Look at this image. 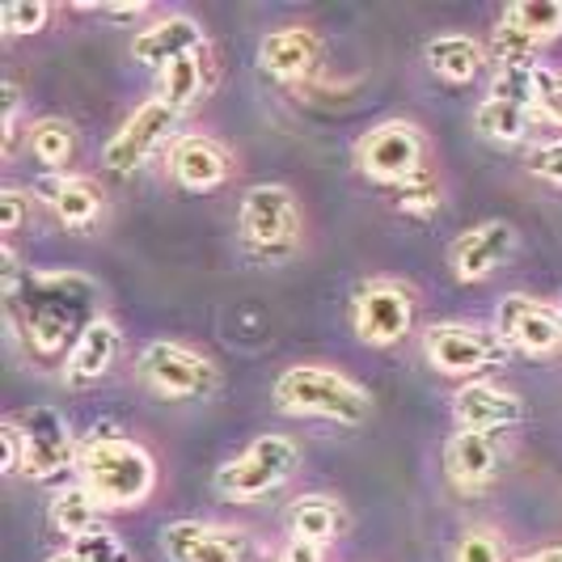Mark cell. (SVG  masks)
<instances>
[{"label": "cell", "mask_w": 562, "mask_h": 562, "mask_svg": "<svg viewBox=\"0 0 562 562\" xmlns=\"http://www.w3.org/2000/svg\"><path fill=\"white\" fill-rule=\"evenodd\" d=\"M119 351H123V330L114 326L111 317L102 313L89 330H85L72 351L64 356V368H59V381L72 385V390H85V385H98L102 376H111V368L119 364Z\"/></svg>", "instance_id": "ffe728a7"}, {"label": "cell", "mask_w": 562, "mask_h": 562, "mask_svg": "<svg viewBox=\"0 0 562 562\" xmlns=\"http://www.w3.org/2000/svg\"><path fill=\"white\" fill-rule=\"evenodd\" d=\"M89 13H102L106 22H140L144 13H148V4L144 0H132V4H81Z\"/></svg>", "instance_id": "d590c367"}, {"label": "cell", "mask_w": 562, "mask_h": 562, "mask_svg": "<svg viewBox=\"0 0 562 562\" xmlns=\"http://www.w3.org/2000/svg\"><path fill=\"white\" fill-rule=\"evenodd\" d=\"M385 195H390V203H394L402 216L427 221V216H436L440 203H445V178H440V169L427 161V166H419L411 178L394 182Z\"/></svg>", "instance_id": "484cf974"}, {"label": "cell", "mask_w": 562, "mask_h": 562, "mask_svg": "<svg viewBox=\"0 0 562 562\" xmlns=\"http://www.w3.org/2000/svg\"><path fill=\"white\" fill-rule=\"evenodd\" d=\"M30 153L52 169V173H64V166L72 161L77 153V127L59 114H43L30 123Z\"/></svg>", "instance_id": "83f0119b"}, {"label": "cell", "mask_w": 562, "mask_h": 562, "mask_svg": "<svg viewBox=\"0 0 562 562\" xmlns=\"http://www.w3.org/2000/svg\"><path fill=\"white\" fill-rule=\"evenodd\" d=\"M512 254H516V228L507 221H482V225L465 228L461 237H452L449 271L457 276V283H482L491 280Z\"/></svg>", "instance_id": "5bb4252c"}, {"label": "cell", "mask_w": 562, "mask_h": 562, "mask_svg": "<svg viewBox=\"0 0 562 562\" xmlns=\"http://www.w3.org/2000/svg\"><path fill=\"white\" fill-rule=\"evenodd\" d=\"M419 166H427V132L415 119H381L356 144V169L385 191Z\"/></svg>", "instance_id": "ba28073f"}, {"label": "cell", "mask_w": 562, "mask_h": 562, "mask_svg": "<svg viewBox=\"0 0 562 562\" xmlns=\"http://www.w3.org/2000/svg\"><path fill=\"white\" fill-rule=\"evenodd\" d=\"M529 169H533V178H541V182L562 187V140L537 144L533 153H529Z\"/></svg>", "instance_id": "836d02e7"}, {"label": "cell", "mask_w": 562, "mask_h": 562, "mask_svg": "<svg viewBox=\"0 0 562 562\" xmlns=\"http://www.w3.org/2000/svg\"><path fill=\"white\" fill-rule=\"evenodd\" d=\"M280 562H326V546L301 541V537H288V546L280 550Z\"/></svg>", "instance_id": "8d00e7d4"}, {"label": "cell", "mask_w": 562, "mask_h": 562, "mask_svg": "<svg viewBox=\"0 0 562 562\" xmlns=\"http://www.w3.org/2000/svg\"><path fill=\"white\" fill-rule=\"evenodd\" d=\"M541 123L533 111H520L512 102H499V98H486L474 111V132L491 144H525L533 136V127Z\"/></svg>", "instance_id": "d4e9b609"}, {"label": "cell", "mask_w": 562, "mask_h": 562, "mask_svg": "<svg viewBox=\"0 0 562 562\" xmlns=\"http://www.w3.org/2000/svg\"><path fill=\"white\" fill-rule=\"evenodd\" d=\"M30 207H34V199L26 191H18V187H4L0 191V228H4V237H18L22 233Z\"/></svg>", "instance_id": "d6a6232c"}, {"label": "cell", "mask_w": 562, "mask_h": 562, "mask_svg": "<svg viewBox=\"0 0 562 562\" xmlns=\"http://www.w3.org/2000/svg\"><path fill=\"white\" fill-rule=\"evenodd\" d=\"M423 59L427 68L449 85H470L474 77H482V68L491 64L486 56V43H479L474 34H461V30H449V34H436L427 47H423Z\"/></svg>", "instance_id": "7402d4cb"}, {"label": "cell", "mask_w": 562, "mask_h": 562, "mask_svg": "<svg viewBox=\"0 0 562 562\" xmlns=\"http://www.w3.org/2000/svg\"><path fill=\"white\" fill-rule=\"evenodd\" d=\"M452 419L465 431H504V427H516L525 419V397L499 381L479 376L452 394Z\"/></svg>", "instance_id": "e0dca14e"}, {"label": "cell", "mask_w": 562, "mask_h": 562, "mask_svg": "<svg viewBox=\"0 0 562 562\" xmlns=\"http://www.w3.org/2000/svg\"><path fill=\"white\" fill-rule=\"evenodd\" d=\"M169 562H241L246 559V537L225 525L207 520H173L161 533Z\"/></svg>", "instance_id": "d6986e66"}, {"label": "cell", "mask_w": 562, "mask_h": 562, "mask_svg": "<svg viewBox=\"0 0 562 562\" xmlns=\"http://www.w3.org/2000/svg\"><path fill=\"white\" fill-rule=\"evenodd\" d=\"M136 376L153 394L169 397V402H195V397L216 394V385H221L216 364L203 351L173 342V338H153L144 347L136 356Z\"/></svg>", "instance_id": "8992f818"}, {"label": "cell", "mask_w": 562, "mask_h": 562, "mask_svg": "<svg viewBox=\"0 0 562 562\" xmlns=\"http://www.w3.org/2000/svg\"><path fill=\"white\" fill-rule=\"evenodd\" d=\"M520 562H562V541H559V546H541V550L525 554Z\"/></svg>", "instance_id": "f35d334b"}, {"label": "cell", "mask_w": 562, "mask_h": 562, "mask_svg": "<svg viewBox=\"0 0 562 562\" xmlns=\"http://www.w3.org/2000/svg\"><path fill=\"white\" fill-rule=\"evenodd\" d=\"M52 525H56V533L68 537V546H72V541H81L85 533L102 529V504L89 495L85 482L59 486L56 495H52Z\"/></svg>", "instance_id": "cb8c5ba5"}, {"label": "cell", "mask_w": 562, "mask_h": 562, "mask_svg": "<svg viewBox=\"0 0 562 562\" xmlns=\"http://www.w3.org/2000/svg\"><path fill=\"white\" fill-rule=\"evenodd\" d=\"M22 457H26V449H22V423L4 419L0 423V470L9 479L22 474Z\"/></svg>", "instance_id": "e575fe53"}, {"label": "cell", "mask_w": 562, "mask_h": 562, "mask_svg": "<svg viewBox=\"0 0 562 562\" xmlns=\"http://www.w3.org/2000/svg\"><path fill=\"white\" fill-rule=\"evenodd\" d=\"M43 199L52 203V212H56V221L64 228H93L102 221V207H106V195H102V187L93 182V178H85V173H47L43 178Z\"/></svg>", "instance_id": "44dd1931"}, {"label": "cell", "mask_w": 562, "mask_h": 562, "mask_svg": "<svg viewBox=\"0 0 562 562\" xmlns=\"http://www.w3.org/2000/svg\"><path fill=\"white\" fill-rule=\"evenodd\" d=\"M237 237L254 262H288L301 250V207L283 182H258L241 195Z\"/></svg>", "instance_id": "277c9868"}, {"label": "cell", "mask_w": 562, "mask_h": 562, "mask_svg": "<svg viewBox=\"0 0 562 562\" xmlns=\"http://www.w3.org/2000/svg\"><path fill=\"white\" fill-rule=\"evenodd\" d=\"M495 335L512 351L525 356H554L562 347V313L559 305H546L529 292H507L495 310Z\"/></svg>", "instance_id": "7c38bea8"}, {"label": "cell", "mask_w": 562, "mask_h": 562, "mask_svg": "<svg viewBox=\"0 0 562 562\" xmlns=\"http://www.w3.org/2000/svg\"><path fill=\"white\" fill-rule=\"evenodd\" d=\"M9 317L22 322V335L34 351L56 356L72 351V342L102 317V288L85 271H43L22 276L13 288H4Z\"/></svg>", "instance_id": "6da1fadb"}, {"label": "cell", "mask_w": 562, "mask_h": 562, "mask_svg": "<svg viewBox=\"0 0 562 562\" xmlns=\"http://www.w3.org/2000/svg\"><path fill=\"white\" fill-rule=\"evenodd\" d=\"M52 18V4L47 0H4L0 4V34L4 38H26L38 34Z\"/></svg>", "instance_id": "f546056e"}, {"label": "cell", "mask_w": 562, "mask_h": 562, "mask_svg": "<svg viewBox=\"0 0 562 562\" xmlns=\"http://www.w3.org/2000/svg\"><path fill=\"white\" fill-rule=\"evenodd\" d=\"M296 465H301V445L283 431H262L216 470V495L228 504L267 499L271 491H280L283 482L296 474Z\"/></svg>", "instance_id": "5b68a950"}, {"label": "cell", "mask_w": 562, "mask_h": 562, "mask_svg": "<svg viewBox=\"0 0 562 562\" xmlns=\"http://www.w3.org/2000/svg\"><path fill=\"white\" fill-rule=\"evenodd\" d=\"M452 562H507L504 537L495 529H486V525H474V529L461 533L457 550H452Z\"/></svg>", "instance_id": "4dcf8cb0"}, {"label": "cell", "mask_w": 562, "mask_h": 562, "mask_svg": "<svg viewBox=\"0 0 562 562\" xmlns=\"http://www.w3.org/2000/svg\"><path fill=\"white\" fill-rule=\"evenodd\" d=\"M423 356L440 376H470L512 360V347L479 322H436L423 330Z\"/></svg>", "instance_id": "52a82bcc"}, {"label": "cell", "mask_w": 562, "mask_h": 562, "mask_svg": "<svg viewBox=\"0 0 562 562\" xmlns=\"http://www.w3.org/2000/svg\"><path fill=\"white\" fill-rule=\"evenodd\" d=\"M271 397L283 415H296V419H326L342 427H360L372 419V394L342 368L330 364L283 368L271 385Z\"/></svg>", "instance_id": "3957f363"}, {"label": "cell", "mask_w": 562, "mask_h": 562, "mask_svg": "<svg viewBox=\"0 0 562 562\" xmlns=\"http://www.w3.org/2000/svg\"><path fill=\"white\" fill-rule=\"evenodd\" d=\"M415 292L397 280H368L351 301V326L368 347H397L415 330Z\"/></svg>", "instance_id": "9c48e42d"}, {"label": "cell", "mask_w": 562, "mask_h": 562, "mask_svg": "<svg viewBox=\"0 0 562 562\" xmlns=\"http://www.w3.org/2000/svg\"><path fill=\"white\" fill-rule=\"evenodd\" d=\"M499 22L516 26L537 47H546L562 34V0H516L499 13Z\"/></svg>", "instance_id": "f1b7e54d"}, {"label": "cell", "mask_w": 562, "mask_h": 562, "mask_svg": "<svg viewBox=\"0 0 562 562\" xmlns=\"http://www.w3.org/2000/svg\"><path fill=\"white\" fill-rule=\"evenodd\" d=\"M22 479L30 482H56L81 461V440L72 436L68 419L52 406H34L22 415Z\"/></svg>", "instance_id": "30bf717a"}, {"label": "cell", "mask_w": 562, "mask_h": 562, "mask_svg": "<svg viewBox=\"0 0 562 562\" xmlns=\"http://www.w3.org/2000/svg\"><path fill=\"white\" fill-rule=\"evenodd\" d=\"M203 47H207V34H203V26H199L191 13H161V18H153L148 26H140L132 34V56H136V64L157 68V72H166L173 59L195 56Z\"/></svg>", "instance_id": "ac0fdd59"}, {"label": "cell", "mask_w": 562, "mask_h": 562, "mask_svg": "<svg viewBox=\"0 0 562 562\" xmlns=\"http://www.w3.org/2000/svg\"><path fill=\"white\" fill-rule=\"evenodd\" d=\"M207 93V47L195 52V56H182L173 59L166 72H161V102L173 106V111H191L199 98Z\"/></svg>", "instance_id": "4316f807"}, {"label": "cell", "mask_w": 562, "mask_h": 562, "mask_svg": "<svg viewBox=\"0 0 562 562\" xmlns=\"http://www.w3.org/2000/svg\"><path fill=\"white\" fill-rule=\"evenodd\" d=\"M499 465H504L499 431H465V427H457L452 440L445 445V470H449V482L461 495H482L491 482L499 479Z\"/></svg>", "instance_id": "9a60e30c"}, {"label": "cell", "mask_w": 562, "mask_h": 562, "mask_svg": "<svg viewBox=\"0 0 562 562\" xmlns=\"http://www.w3.org/2000/svg\"><path fill=\"white\" fill-rule=\"evenodd\" d=\"M52 562H85L81 554H77V550H64V554H56V559Z\"/></svg>", "instance_id": "ab89813d"}, {"label": "cell", "mask_w": 562, "mask_h": 562, "mask_svg": "<svg viewBox=\"0 0 562 562\" xmlns=\"http://www.w3.org/2000/svg\"><path fill=\"white\" fill-rule=\"evenodd\" d=\"M554 305H559V313H562V292H559V301H554Z\"/></svg>", "instance_id": "60d3db41"}, {"label": "cell", "mask_w": 562, "mask_h": 562, "mask_svg": "<svg viewBox=\"0 0 562 562\" xmlns=\"http://www.w3.org/2000/svg\"><path fill=\"white\" fill-rule=\"evenodd\" d=\"M322 34L301 22L276 26L258 43V68L280 85H310L322 68Z\"/></svg>", "instance_id": "4fadbf2b"}, {"label": "cell", "mask_w": 562, "mask_h": 562, "mask_svg": "<svg viewBox=\"0 0 562 562\" xmlns=\"http://www.w3.org/2000/svg\"><path fill=\"white\" fill-rule=\"evenodd\" d=\"M68 550H77L85 562H136L127 554V546L119 541V533H111V529H93L81 541H72Z\"/></svg>", "instance_id": "1f68e13d"}, {"label": "cell", "mask_w": 562, "mask_h": 562, "mask_svg": "<svg viewBox=\"0 0 562 562\" xmlns=\"http://www.w3.org/2000/svg\"><path fill=\"white\" fill-rule=\"evenodd\" d=\"M347 529V512L335 495H296L288 504V533L301 537V541H317V546H330L338 533Z\"/></svg>", "instance_id": "603a6c76"}, {"label": "cell", "mask_w": 562, "mask_h": 562, "mask_svg": "<svg viewBox=\"0 0 562 562\" xmlns=\"http://www.w3.org/2000/svg\"><path fill=\"white\" fill-rule=\"evenodd\" d=\"M228 173H233V153L216 136H203V132H191V136H178L169 144V178L182 187V191H216L225 187Z\"/></svg>", "instance_id": "2e32d148"}, {"label": "cell", "mask_w": 562, "mask_h": 562, "mask_svg": "<svg viewBox=\"0 0 562 562\" xmlns=\"http://www.w3.org/2000/svg\"><path fill=\"white\" fill-rule=\"evenodd\" d=\"M173 127H178V111L166 106L161 98H148V102H140L136 111L123 119V127L106 140V148H102V166L111 169L114 178L136 173L153 153L166 148L169 136H173Z\"/></svg>", "instance_id": "8fae6325"}, {"label": "cell", "mask_w": 562, "mask_h": 562, "mask_svg": "<svg viewBox=\"0 0 562 562\" xmlns=\"http://www.w3.org/2000/svg\"><path fill=\"white\" fill-rule=\"evenodd\" d=\"M81 482L102 512H132L140 507L157 486V461L140 440L119 431L114 423H98L81 440Z\"/></svg>", "instance_id": "7a4b0ae2"}, {"label": "cell", "mask_w": 562, "mask_h": 562, "mask_svg": "<svg viewBox=\"0 0 562 562\" xmlns=\"http://www.w3.org/2000/svg\"><path fill=\"white\" fill-rule=\"evenodd\" d=\"M541 123H559L562 127V72H554V85H550V93L541 102Z\"/></svg>", "instance_id": "74e56055"}]
</instances>
